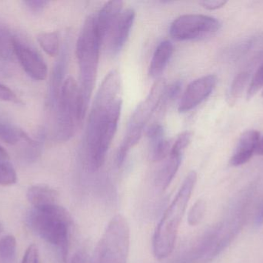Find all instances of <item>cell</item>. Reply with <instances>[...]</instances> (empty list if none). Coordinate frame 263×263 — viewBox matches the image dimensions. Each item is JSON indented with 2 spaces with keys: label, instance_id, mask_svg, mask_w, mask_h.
<instances>
[{
  "label": "cell",
  "instance_id": "1",
  "mask_svg": "<svg viewBox=\"0 0 263 263\" xmlns=\"http://www.w3.org/2000/svg\"><path fill=\"white\" fill-rule=\"evenodd\" d=\"M121 77L110 71L102 82L91 108L84 142V157L89 171H98L106 160L121 114Z\"/></svg>",
  "mask_w": 263,
  "mask_h": 263
},
{
  "label": "cell",
  "instance_id": "2",
  "mask_svg": "<svg viewBox=\"0 0 263 263\" xmlns=\"http://www.w3.org/2000/svg\"><path fill=\"white\" fill-rule=\"evenodd\" d=\"M102 43L97 31L96 15H89L77 43V57L80 67L79 94L83 120L87 113L97 80Z\"/></svg>",
  "mask_w": 263,
  "mask_h": 263
},
{
  "label": "cell",
  "instance_id": "3",
  "mask_svg": "<svg viewBox=\"0 0 263 263\" xmlns=\"http://www.w3.org/2000/svg\"><path fill=\"white\" fill-rule=\"evenodd\" d=\"M196 182L197 173L195 171H190L155 230L153 251L155 257L158 259H165L174 250L179 226Z\"/></svg>",
  "mask_w": 263,
  "mask_h": 263
},
{
  "label": "cell",
  "instance_id": "4",
  "mask_svg": "<svg viewBox=\"0 0 263 263\" xmlns=\"http://www.w3.org/2000/svg\"><path fill=\"white\" fill-rule=\"evenodd\" d=\"M30 228L48 243L57 247L60 257L67 262L69 233L72 220L69 212L57 205L34 208L28 218Z\"/></svg>",
  "mask_w": 263,
  "mask_h": 263
},
{
  "label": "cell",
  "instance_id": "5",
  "mask_svg": "<svg viewBox=\"0 0 263 263\" xmlns=\"http://www.w3.org/2000/svg\"><path fill=\"white\" fill-rule=\"evenodd\" d=\"M166 86L165 80L162 79L157 80L145 100L138 105L132 114L126 134L117 152V166L121 167L123 165L131 150L140 140L144 128L162 103Z\"/></svg>",
  "mask_w": 263,
  "mask_h": 263
},
{
  "label": "cell",
  "instance_id": "6",
  "mask_svg": "<svg viewBox=\"0 0 263 263\" xmlns=\"http://www.w3.org/2000/svg\"><path fill=\"white\" fill-rule=\"evenodd\" d=\"M129 246V223L124 216L117 215L97 243L91 263H128Z\"/></svg>",
  "mask_w": 263,
  "mask_h": 263
},
{
  "label": "cell",
  "instance_id": "7",
  "mask_svg": "<svg viewBox=\"0 0 263 263\" xmlns=\"http://www.w3.org/2000/svg\"><path fill=\"white\" fill-rule=\"evenodd\" d=\"M57 137L66 142L73 137L83 120L80 111L79 86L75 79L65 80L57 100Z\"/></svg>",
  "mask_w": 263,
  "mask_h": 263
},
{
  "label": "cell",
  "instance_id": "8",
  "mask_svg": "<svg viewBox=\"0 0 263 263\" xmlns=\"http://www.w3.org/2000/svg\"><path fill=\"white\" fill-rule=\"evenodd\" d=\"M221 23L214 17L201 14H185L176 18L170 26V35L177 40H199L216 33Z\"/></svg>",
  "mask_w": 263,
  "mask_h": 263
},
{
  "label": "cell",
  "instance_id": "9",
  "mask_svg": "<svg viewBox=\"0 0 263 263\" xmlns=\"http://www.w3.org/2000/svg\"><path fill=\"white\" fill-rule=\"evenodd\" d=\"M217 81L216 75L210 74L191 82L181 97L178 108L179 112H188L199 106L210 97L216 87Z\"/></svg>",
  "mask_w": 263,
  "mask_h": 263
},
{
  "label": "cell",
  "instance_id": "10",
  "mask_svg": "<svg viewBox=\"0 0 263 263\" xmlns=\"http://www.w3.org/2000/svg\"><path fill=\"white\" fill-rule=\"evenodd\" d=\"M188 146V141L182 137H177L172 145L166 161L156 174V186L159 191H165L173 182L179 171L182 156Z\"/></svg>",
  "mask_w": 263,
  "mask_h": 263
},
{
  "label": "cell",
  "instance_id": "11",
  "mask_svg": "<svg viewBox=\"0 0 263 263\" xmlns=\"http://www.w3.org/2000/svg\"><path fill=\"white\" fill-rule=\"evenodd\" d=\"M12 46L22 67L31 78L39 81L46 78L47 66L38 52L16 39L12 40Z\"/></svg>",
  "mask_w": 263,
  "mask_h": 263
},
{
  "label": "cell",
  "instance_id": "12",
  "mask_svg": "<svg viewBox=\"0 0 263 263\" xmlns=\"http://www.w3.org/2000/svg\"><path fill=\"white\" fill-rule=\"evenodd\" d=\"M135 18L136 12L131 8L125 9L121 12L107 38L109 42V47L111 54L116 55L124 47L130 34Z\"/></svg>",
  "mask_w": 263,
  "mask_h": 263
},
{
  "label": "cell",
  "instance_id": "13",
  "mask_svg": "<svg viewBox=\"0 0 263 263\" xmlns=\"http://www.w3.org/2000/svg\"><path fill=\"white\" fill-rule=\"evenodd\" d=\"M260 134L256 130H249L241 135L236 149L230 159V165L238 167L247 164L256 152Z\"/></svg>",
  "mask_w": 263,
  "mask_h": 263
},
{
  "label": "cell",
  "instance_id": "14",
  "mask_svg": "<svg viewBox=\"0 0 263 263\" xmlns=\"http://www.w3.org/2000/svg\"><path fill=\"white\" fill-rule=\"evenodd\" d=\"M123 2L112 0L106 3L96 15L97 31L102 43L107 40L112 26L123 12Z\"/></svg>",
  "mask_w": 263,
  "mask_h": 263
},
{
  "label": "cell",
  "instance_id": "15",
  "mask_svg": "<svg viewBox=\"0 0 263 263\" xmlns=\"http://www.w3.org/2000/svg\"><path fill=\"white\" fill-rule=\"evenodd\" d=\"M150 155L153 162H161L168 157L172 145L165 137V131L160 124L152 125L147 131Z\"/></svg>",
  "mask_w": 263,
  "mask_h": 263
},
{
  "label": "cell",
  "instance_id": "16",
  "mask_svg": "<svg viewBox=\"0 0 263 263\" xmlns=\"http://www.w3.org/2000/svg\"><path fill=\"white\" fill-rule=\"evenodd\" d=\"M173 54V45L168 40H164L158 45L148 68V74L152 78L156 80L160 79L161 75L166 68Z\"/></svg>",
  "mask_w": 263,
  "mask_h": 263
},
{
  "label": "cell",
  "instance_id": "17",
  "mask_svg": "<svg viewBox=\"0 0 263 263\" xmlns=\"http://www.w3.org/2000/svg\"><path fill=\"white\" fill-rule=\"evenodd\" d=\"M26 196L29 203L34 208H42L58 204V191L48 185H33L29 188Z\"/></svg>",
  "mask_w": 263,
  "mask_h": 263
},
{
  "label": "cell",
  "instance_id": "18",
  "mask_svg": "<svg viewBox=\"0 0 263 263\" xmlns=\"http://www.w3.org/2000/svg\"><path fill=\"white\" fill-rule=\"evenodd\" d=\"M67 52L66 49L63 51L60 60L57 62L52 74V85H51V100L57 103L62 86L64 83V74L66 72V63H67Z\"/></svg>",
  "mask_w": 263,
  "mask_h": 263
},
{
  "label": "cell",
  "instance_id": "19",
  "mask_svg": "<svg viewBox=\"0 0 263 263\" xmlns=\"http://www.w3.org/2000/svg\"><path fill=\"white\" fill-rule=\"evenodd\" d=\"M0 140L10 145H16L21 140L31 142V139L24 131L10 124L3 121H0Z\"/></svg>",
  "mask_w": 263,
  "mask_h": 263
},
{
  "label": "cell",
  "instance_id": "20",
  "mask_svg": "<svg viewBox=\"0 0 263 263\" xmlns=\"http://www.w3.org/2000/svg\"><path fill=\"white\" fill-rule=\"evenodd\" d=\"M39 44L50 57H57L60 52V37L58 32H42L37 37Z\"/></svg>",
  "mask_w": 263,
  "mask_h": 263
},
{
  "label": "cell",
  "instance_id": "21",
  "mask_svg": "<svg viewBox=\"0 0 263 263\" xmlns=\"http://www.w3.org/2000/svg\"><path fill=\"white\" fill-rule=\"evenodd\" d=\"M16 253V240L13 236H6L0 239V260L3 263H12Z\"/></svg>",
  "mask_w": 263,
  "mask_h": 263
},
{
  "label": "cell",
  "instance_id": "22",
  "mask_svg": "<svg viewBox=\"0 0 263 263\" xmlns=\"http://www.w3.org/2000/svg\"><path fill=\"white\" fill-rule=\"evenodd\" d=\"M247 80H248V74L247 72L240 73L235 77L229 91L228 99H227L230 106H234L242 95Z\"/></svg>",
  "mask_w": 263,
  "mask_h": 263
},
{
  "label": "cell",
  "instance_id": "23",
  "mask_svg": "<svg viewBox=\"0 0 263 263\" xmlns=\"http://www.w3.org/2000/svg\"><path fill=\"white\" fill-rule=\"evenodd\" d=\"M206 211V202L202 199L196 201L189 212L188 223L191 226H196L202 222Z\"/></svg>",
  "mask_w": 263,
  "mask_h": 263
},
{
  "label": "cell",
  "instance_id": "24",
  "mask_svg": "<svg viewBox=\"0 0 263 263\" xmlns=\"http://www.w3.org/2000/svg\"><path fill=\"white\" fill-rule=\"evenodd\" d=\"M17 176L15 170L11 165L0 162V185H13L16 182Z\"/></svg>",
  "mask_w": 263,
  "mask_h": 263
},
{
  "label": "cell",
  "instance_id": "25",
  "mask_svg": "<svg viewBox=\"0 0 263 263\" xmlns=\"http://www.w3.org/2000/svg\"><path fill=\"white\" fill-rule=\"evenodd\" d=\"M263 88V63L258 68L256 72L253 75L251 82L249 85L247 97L248 100L253 98L256 93L259 92Z\"/></svg>",
  "mask_w": 263,
  "mask_h": 263
},
{
  "label": "cell",
  "instance_id": "26",
  "mask_svg": "<svg viewBox=\"0 0 263 263\" xmlns=\"http://www.w3.org/2000/svg\"><path fill=\"white\" fill-rule=\"evenodd\" d=\"M181 88H182V83L179 81L174 82L170 86H167L165 94H164L163 98H162V103L166 104V103L173 101L179 95L181 91Z\"/></svg>",
  "mask_w": 263,
  "mask_h": 263
},
{
  "label": "cell",
  "instance_id": "27",
  "mask_svg": "<svg viewBox=\"0 0 263 263\" xmlns=\"http://www.w3.org/2000/svg\"><path fill=\"white\" fill-rule=\"evenodd\" d=\"M40 262V256H39V250L36 246H29L25 253L23 260L21 263H39Z\"/></svg>",
  "mask_w": 263,
  "mask_h": 263
},
{
  "label": "cell",
  "instance_id": "28",
  "mask_svg": "<svg viewBox=\"0 0 263 263\" xmlns=\"http://www.w3.org/2000/svg\"><path fill=\"white\" fill-rule=\"evenodd\" d=\"M0 100L6 102H18V98L10 88L0 83Z\"/></svg>",
  "mask_w": 263,
  "mask_h": 263
},
{
  "label": "cell",
  "instance_id": "29",
  "mask_svg": "<svg viewBox=\"0 0 263 263\" xmlns=\"http://www.w3.org/2000/svg\"><path fill=\"white\" fill-rule=\"evenodd\" d=\"M227 3V2L225 0H202L199 2V4L208 10H216L220 9Z\"/></svg>",
  "mask_w": 263,
  "mask_h": 263
},
{
  "label": "cell",
  "instance_id": "30",
  "mask_svg": "<svg viewBox=\"0 0 263 263\" xmlns=\"http://www.w3.org/2000/svg\"><path fill=\"white\" fill-rule=\"evenodd\" d=\"M25 4L27 5L28 7L30 10L33 11L34 12H40L43 10L45 6L48 4L47 1H26Z\"/></svg>",
  "mask_w": 263,
  "mask_h": 263
},
{
  "label": "cell",
  "instance_id": "31",
  "mask_svg": "<svg viewBox=\"0 0 263 263\" xmlns=\"http://www.w3.org/2000/svg\"><path fill=\"white\" fill-rule=\"evenodd\" d=\"M71 263H91V261L86 252L80 250L74 255Z\"/></svg>",
  "mask_w": 263,
  "mask_h": 263
},
{
  "label": "cell",
  "instance_id": "32",
  "mask_svg": "<svg viewBox=\"0 0 263 263\" xmlns=\"http://www.w3.org/2000/svg\"><path fill=\"white\" fill-rule=\"evenodd\" d=\"M263 224V202L262 205H260L259 211L256 214V218H255V225L256 226H260Z\"/></svg>",
  "mask_w": 263,
  "mask_h": 263
},
{
  "label": "cell",
  "instance_id": "33",
  "mask_svg": "<svg viewBox=\"0 0 263 263\" xmlns=\"http://www.w3.org/2000/svg\"><path fill=\"white\" fill-rule=\"evenodd\" d=\"M9 159V154H8L7 151L0 145V162L8 160Z\"/></svg>",
  "mask_w": 263,
  "mask_h": 263
},
{
  "label": "cell",
  "instance_id": "34",
  "mask_svg": "<svg viewBox=\"0 0 263 263\" xmlns=\"http://www.w3.org/2000/svg\"><path fill=\"white\" fill-rule=\"evenodd\" d=\"M256 154H259V155H263V137L259 141Z\"/></svg>",
  "mask_w": 263,
  "mask_h": 263
},
{
  "label": "cell",
  "instance_id": "35",
  "mask_svg": "<svg viewBox=\"0 0 263 263\" xmlns=\"http://www.w3.org/2000/svg\"><path fill=\"white\" fill-rule=\"evenodd\" d=\"M3 38H2L1 36H0V54H3V51H4V49H3Z\"/></svg>",
  "mask_w": 263,
  "mask_h": 263
},
{
  "label": "cell",
  "instance_id": "36",
  "mask_svg": "<svg viewBox=\"0 0 263 263\" xmlns=\"http://www.w3.org/2000/svg\"><path fill=\"white\" fill-rule=\"evenodd\" d=\"M3 225H2L1 223H0V233H1L2 232H3Z\"/></svg>",
  "mask_w": 263,
  "mask_h": 263
},
{
  "label": "cell",
  "instance_id": "37",
  "mask_svg": "<svg viewBox=\"0 0 263 263\" xmlns=\"http://www.w3.org/2000/svg\"><path fill=\"white\" fill-rule=\"evenodd\" d=\"M262 97H263V90H262Z\"/></svg>",
  "mask_w": 263,
  "mask_h": 263
}]
</instances>
